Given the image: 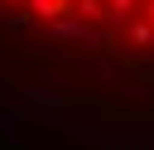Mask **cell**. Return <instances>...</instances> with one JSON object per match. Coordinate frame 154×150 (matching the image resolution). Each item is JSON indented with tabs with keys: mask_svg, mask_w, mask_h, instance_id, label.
<instances>
[{
	"mask_svg": "<svg viewBox=\"0 0 154 150\" xmlns=\"http://www.w3.org/2000/svg\"><path fill=\"white\" fill-rule=\"evenodd\" d=\"M29 15L43 19V24H58V19L72 15V0H29Z\"/></svg>",
	"mask_w": 154,
	"mask_h": 150,
	"instance_id": "cell-1",
	"label": "cell"
},
{
	"mask_svg": "<svg viewBox=\"0 0 154 150\" xmlns=\"http://www.w3.org/2000/svg\"><path fill=\"white\" fill-rule=\"evenodd\" d=\"M72 15L82 24H96V19H106V0H72Z\"/></svg>",
	"mask_w": 154,
	"mask_h": 150,
	"instance_id": "cell-2",
	"label": "cell"
},
{
	"mask_svg": "<svg viewBox=\"0 0 154 150\" xmlns=\"http://www.w3.org/2000/svg\"><path fill=\"white\" fill-rule=\"evenodd\" d=\"M48 29H53L58 39H82V29H87V24H82L77 15H67V19H58V24H48Z\"/></svg>",
	"mask_w": 154,
	"mask_h": 150,
	"instance_id": "cell-3",
	"label": "cell"
},
{
	"mask_svg": "<svg viewBox=\"0 0 154 150\" xmlns=\"http://www.w3.org/2000/svg\"><path fill=\"white\" fill-rule=\"evenodd\" d=\"M149 39H154V24H149L144 15H140V19H130V44H149Z\"/></svg>",
	"mask_w": 154,
	"mask_h": 150,
	"instance_id": "cell-4",
	"label": "cell"
},
{
	"mask_svg": "<svg viewBox=\"0 0 154 150\" xmlns=\"http://www.w3.org/2000/svg\"><path fill=\"white\" fill-rule=\"evenodd\" d=\"M135 5H140V0H106V15H111V19H125Z\"/></svg>",
	"mask_w": 154,
	"mask_h": 150,
	"instance_id": "cell-5",
	"label": "cell"
},
{
	"mask_svg": "<svg viewBox=\"0 0 154 150\" xmlns=\"http://www.w3.org/2000/svg\"><path fill=\"white\" fill-rule=\"evenodd\" d=\"M144 19H149V24H154V0H144Z\"/></svg>",
	"mask_w": 154,
	"mask_h": 150,
	"instance_id": "cell-6",
	"label": "cell"
},
{
	"mask_svg": "<svg viewBox=\"0 0 154 150\" xmlns=\"http://www.w3.org/2000/svg\"><path fill=\"white\" fill-rule=\"evenodd\" d=\"M10 5H14V0H10Z\"/></svg>",
	"mask_w": 154,
	"mask_h": 150,
	"instance_id": "cell-7",
	"label": "cell"
}]
</instances>
